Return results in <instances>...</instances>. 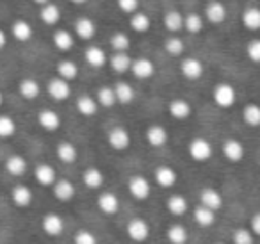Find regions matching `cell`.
I'll use <instances>...</instances> for the list:
<instances>
[{
    "instance_id": "603a6c76",
    "label": "cell",
    "mask_w": 260,
    "mask_h": 244,
    "mask_svg": "<svg viewBox=\"0 0 260 244\" xmlns=\"http://www.w3.org/2000/svg\"><path fill=\"white\" fill-rule=\"evenodd\" d=\"M4 168L11 176H23L27 173V168H29V162H27V159L23 155L13 154L6 159Z\"/></svg>"
},
{
    "instance_id": "b9f144b4",
    "label": "cell",
    "mask_w": 260,
    "mask_h": 244,
    "mask_svg": "<svg viewBox=\"0 0 260 244\" xmlns=\"http://www.w3.org/2000/svg\"><path fill=\"white\" fill-rule=\"evenodd\" d=\"M94 98H96L98 105H102V107H105V109H111L118 104V102H116L114 87L112 86H102L100 89L96 91V97Z\"/></svg>"
},
{
    "instance_id": "6da1fadb",
    "label": "cell",
    "mask_w": 260,
    "mask_h": 244,
    "mask_svg": "<svg viewBox=\"0 0 260 244\" xmlns=\"http://www.w3.org/2000/svg\"><path fill=\"white\" fill-rule=\"evenodd\" d=\"M212 100L219 109H230L237 100V91L230 82H219L212 89Z\"/></svg>"
},
{
    "instance_id": "ba28073f",
    "label": "cell",
    "mask_w": 260,
    "mask_h": 244,
    "mask_svg": "<svg viewBox=\"0 0 260 244\" xmlns=\"http://www.w3.org/2000/svg\"><path fill=\"white\" fill-rule=\"evenodd\" d=\"M203 72H205V66L194 55H189V57H184L180 63V73L185 77L187 80H200L203 77Z\"/></svg>"
},
{
    "instance_id": "74e56055",
    "label": "cell",
    "mask_w": 260,
    "mask_h": 244,
    "mask_svg": "<svg viewBox=\"0 0 260 244\" xmlns=\"http://www.w3.org/2000/svg\"><path fill=\"white\" fill-rule=\"evenodd\" d=\"M166 239L170 240V244H187L189 240V232L184 225L180 223H175L168 228L166 232Z\"/></svg>"
},
{
    "instance_id": "7402d4cb",
    "label": "cell",
    "mask_w": 260,
    "mask_h": 244,
    "mask_svg": "<svg viewBox=\"0 0 260 244\" xmlns=\"http://www.w3.org/2000/svg\"><path fill=\"white\" fill-rule=\"evenodd\" d=\"M52 191H54L55 200L62 201V203H66V201H72L73 198H75V193H77L73 182H70V180H66V178L57 180V182L52 186Z\"/></svg>"
},
{
    "instance_id": "e0dca14e",
    "label": "cell",
    "mask_w": 260,
    "mask_h": 244,
    "mask_svg": "<svg viewBox=\"0 0 260 244\" xmlns=\"http://www.w3.org/2000/svg\"><path fill=\"white\" fill-rule=\"evenodd\" d=\"M168 112H170L171 118L177 119V121H184V119H187L189 116L192 114V107L185 98H175V100H171L170 105H168Z\"/></svg>"
},
{
    "instance_id": "7a4b0ae2",
    "label": "cell",
    "mask_w": 260,
    "mask_h": 244,
    "mask_svg": "<svg viewBox=\"0 0 260 244\" xmlns=\"http://www.w3.org/2000/svg\"><path fill=\"white\" fill-rule=\"evenodd\" d=\"M128 193L138 201H145L152 194V184L145 175H132L128 178Z\"/></svg>"
},
{
    "instance_id": "8992f818",
    "label": "cell",
    "mask_w": 260,
    "mask_h": 244,
    "mask_svg": "<svg viewBox=\"0 0 260 244\" xmlns=\"http://www.w3.org/2000/svg\"><path fill=\"white\" fill-rule=\"evenodd\" d=\"M150 232L152 230H150L148 221L143 218L130 219L128 225H126V235L134 240V242H145V240H148Z\"/></svg>"
},
{
    "instance_id": "d6a6232c",
    "label": "cell",
    "mask_w": 260,
    "mask_h": 244,
    "mask_svg": "<svg viewBox=\"0 0 260 244\" xmlns=\"http://www.w3.org/2000/svg\"><path fill=\"white\" fill-rule=\"evenodd\" d=\"M162 23L168 33L177 34V33H180V30H184V15H182L180 11H177V9H171V11H168L166 15H164Z\"/></svg>"
},
{
    "instance_id": "f35d334b",
    "label": "cell",
    "mask_w": 260,
    "mask_h": 244,
    "mask_svg": "<svg viewBox=\"0 0 260 244\" xmlns=\"http://www.w3.org/2000/svg\"><path fill=\"white\" fill-rule=\"evenodd\" d=\"M242 121L248 127H251V129L260 127V105L255 104V102L244 105V109H242Z\"/></svg>"
},
{
    "instance_id": "11a10c76",
    "label": "cell",
    "mask_w": 260,
    "mask_h": 244,
    "mask_svg": "<svg viewBox=\"0 0 260 244\" xmlns=\"http://www.w3.org/2000/svg\"><path fill=\"white\" fill-rule=\"evenodd\" d=\"M2 104H4V95H2V91H0V107H2Z\"/></svg>"
},
{
    "instance_id": "f5cc1de1",
    "label": "cell",
    "mask_w": 260,
    "mask_h": 244,
    "mask_svg": "<svg viewBox=\"0 0 260 244\" xmlns=\"http://www.w3.org/2000/svg\"><path fill=\"white\" fill-rule=\"evenodd\" d=\"M34 4H38V6H45V4H48L50 0H32Z\"/></svg>"
},
{
    "instance_id": "9f6ffc18",
    "label": "cell",
    "mask_w": 260,
    "mask_h": 244,
    "mask_svg": "<svg viewBox=\"0 0 260 244\" xmlns=\"http://www.w3.org/2000/svg\"><path fill=\"white\" fill-rule=\"evenodd\" d=\"M216 244H224V242H216Z\"/></svg>"
},
{
    "instance_id": "7bdbcfd3",
    "label": "cell",
    "mask_w": 260,
    "mask_h": 244,
    "mask_svg": "<svg viewBox=\"0 0 260 244\" xmlns=\"http://www.w3.org/2000/svg\"><path fill=\"white\" fill-rule=\"evenodd\" d=\"M164 50H166L171 57H180L185 52V41L178 36H170L164 41Z\"/></svg>"
},
{
    "instance_id": "681fc988",
    "label": "cell",
    "mask_w": 260,
    "mask_h": 244,
    "mask_svg": "<svg viewBox=\"0 0 260 244\" xmlns=\"http://www.w3.org/2000/svg\"><path fill=\"white\" fill-rule=\"evenodd\" d=\"M116 6L125 15H134L139 11V0H116Z\"/></svg>"
},
{
    "instance_id": "484cf974",
    "label": "cell",
    "mask_w": 260,
    "mask_h": 244,
    "mask_svg": "<svg viewBox=\"0 0 260 244\" xmlns=\"http://www.w3.org/2000/svg\"><path fill=\"white\" fill-rule=\"evenodd\" d=\"M166 208L168 212H170L171 216H177V218H180V216H185L189 210V201L185 196H182V194H171L170 198H168L166 201Z\"/></svg>"
},
{
    "instance_id": "816d5d0a",
    "label": "cell",
    "mask_w": 260,
    "mask_h": 244,
    "mask_svg": "<svg viewBox=\"0 0 260 244\" xmlns=\"http://www.w3.org/2000/svg\"><path fill=\"white\" fill-rule=\"evenodd\" d=\"M6 45H8V34H6L4 29H0V50L6 48Z\"/></svg>"
},
{
    "instance_id": "f546056e",
    "label": "cell",
    "mask_w": 260,
    "mask_h": 244,
    "mask_svg": "<svg viewBox=\"0 0 260 244\" xmlns=\"http://www.w3.org/2000/svg\"><path fill=\"white\" fill-rule=\"evenodd\" d=\"M52 41H54V47L57 48L59 52H70L75 45V38L70 30L66 29H57L52 36Z\"/></svg>"
},
{
    "instance_id": "cb8c5ba5",
    "label": "cell",
    "mask_w": 260,
    "mask_h": 244,
    "mask_svg": "<svg viewBox=\"0 0 260 244\" xmlns=\"http://www.w3.org/2000/svg\"><path fill=\"white\" fill-rule=\"evenodd\" d=\"M11 34H13V38H15L16 41H20V43H27V41L32 40L34 29H32V25L27 22V20L18 18V20H15V22H13Z\"/></svg>"
},
{
    "instance_id": "bcb514c9",
    "label": "cell",
    "mask_w": 260,
    "mask_h": 244,
    "mask_svg": "<svg viewBox=\"0 0 260 244\" xmlns=\"http://www.w3.org/2000/svg\"><path fill=\"white\" fill-rule=\"evenodd\" d=\"M232 244H255V235L249 228H235L232 233Z\"/></svg>"
},
{
    "instance_id": "5b68a950",
    "label": "cell",
    "mask_w": 260,
    "mask_h": 244,
    "mask_svg": "<svg viewBox=\"0 0 260 244\" xmlns=\"http://www.w3.org/2000/svg\"><path fill=\"white\" fill-rule=\"evenodd\" d=\"M47 93L52 100L55 102H64L72 97V86H70L68 80L61 79V77H54V79L48 80L47 84Z\"/></svg>"
},
{
    "instance_id": "836d02e7",
    "label": "cell",
    "mask_w": 260,
    "mask_h": 244,
    "mask_svg": "<svg viewBox=\"0 0 260 244\" xmlns=\"http://www.w3.org/2000/svg\"><path fill=\"white\" fill-rule=\"evenodd\" d=\"M107 63L111 65L112 72L126 73V72H130V66H132V57H130L126 52H114Z\"/></svg>"
},
{
    "instance_id": "d6986e66",
    "label": "cell",
    "mask_w": 260,
    "mask_h": 244,
    "mask_svg": "<svg viewBox=\"0 0 260 244\" xmlns=\"http://www.w3.org/2000/svg\"><path fill=\"white\" fill-rule=\"evenodd\" d=\"M11 200L16 207L20 208H27L30 207L34 200V194H32V189L29 186H23V184H18L11 189Z\"/></svg>"
},
{
    "instance_id": "2e32d148",
    "label": "cell",
    "mask_w": 260,
    "mask_h": 244,
    "mask_svg": "<svg viewBox=\"0 0 260 244\" xmlns=\"http://www.w3.org/2000/svg\"><path fill=\"white\" fill-rule=\"evenodd\" d=\"M145 137H146V141H148L150 146H153V148L164 146V144L170 141V134H168L166 127L157 125V123H153V125H150L148 129H146Z\"/></svg>"
},
{
    "instance_id": "ab89813d",
    "label": "cell",
    "mask_w": 260,
    "mask_h": 244,
    "mask_svg": "<svg viewBox=\"0 0 260 244\" xmlns=\"http://www.w3.org/2000/svg\"><path fill=\"white\" fill-rule=\"evenodd\" d=\"M205 27V18L200 13H189L184 15V30L189 34H200Z\"/></svg>"
},
{
    "instance_id": "44dd1931",
    "label": "cell",
    "mask_w": 260,
    "mask_h": 244,
    "mask_svg": "<svg viewBox=\"0 0 260 244\" xmlns=\"http://www.w3.org/2000/svg\"><path fill=\"white\" fill-rule=\"evenodd\" d=\"M96 205L105 216H114L119 210V198L114 193H111V191H105V193H100Z\"/></svg>"
},
{
    "instance_id": "4316f807",
    "label": "cell",
    "mask_w": 260,
    "mask_h": 244,
    "mask_svg": "<svg viewBox=\"0 0 260 244\" xmlns=\"http://www.w3.org/2000/svg\"><path fill=\"white\" fill-rule=\"evenodd\" d=\"M82 182L87 189H100L105 182V175L100 168L91 166V168H87L86 171L82 173Z\"/></svg>"
},
{
    "instance_id": "ee69618b",
    "label": "cell",
    "mask_w": 260,
    "mask_h": 244,
    "mask_svg": "<svg viewBox=\"0 0 260 244\" xmlns=\"http://www.w3.org/2000/svg\"><path fill=\"white\" fill-rule=\"evenodd\" d=\"M16 134V121L9 114H0V137L9 139Z\"/></svg>"
},
{
    "instance_id": "ffe728a7",
    "label": "cell",
    "mask_w": 260,
    "mask_h": 244,
    "mask_svg": "<svg viewBox=\"0 0 260 244\" xmlns=\"http://www.w3.org/2000/svg\"><path fill=\"white\" fill-rule=\"evenodd\" d=\"M84 59H86V63L91 66V68H104L105 65H107V54H105V50L102 47H98V45H91V47H87L86 50H84Z\"/></svg>"
},
{
    "instance_id": "4fadbf2b",
    "label": "cell",
    "mask_w": 260,
    "mask_h": 244,
    "mask_svg": "<svg viewBox=\"0 0 260 244\" xmlns=\"http://www.w3.org/2000/svg\"><path fill=\"white\" fill-rule=\"evenodd\" d=\"M221 151H223L224 159H226V161H230V162H234V164L241 162L242 159H244V155H246L244 144H242L239 139H226L223 143Z\"/></svg>"
},
{
    "instance_id": "f6af8a7d",
    "label": "cell",
    "mask_w": 260,
    "mask_h": 244,
    "mask_svg": "<svg viewBox=\"0 0 260 244\" xmlns=\"http://www.w3.org/2000/svg\"><path fill=\"white\" fill-rule=\"evenodd\" d=\"M109 45L114 52H128L130 48V38L125 33H114L109 38Z\"/></svg>"
},
{
    "instance_id": "4dcf8cb0",
    "label": "cell",
    "mask_w": 260,
    "mask_h": 244,
    "mask_svg": "<svg viewBox=\"0 0 260 244\" xmlns=\"http://www.w3.org/2000/svg\"><path fill=\"white\" fill-rule=\"evenodd\" d=\"M18 93L22 95L25 100H36V98L40 97V93H41V86H40V82H38L36 79H30V77H27V79L20 80Z\"/></svg>"
},
{
    "instance_id": "db71d44e",
    "label": "cell",
    "mask_w": 260,
    "mask_h": 244,
    "mask_svg": "<svg viewBox=\"0 0 260 244\" xmlns=\"http://www.w3.org/2000/svg\"><path fill=\"white\" fill-rule=\"evenodd\" d=\"M72 4H77V6H82V4H86L87 0H70Z\"/></svg>"
},
{
    "instance_id": "9c48e42d",
    "label": "cell",
    "mask_w": 260,
    "mask_h": 244,
    "mask_svg": "<svg viewBox=\"0 0 260 244\" xmlns=\"http://www.w3.org/2000/svg\"><path fill=\"white\" fill-rule=\"evenodd\" d=\"M130 72H132V75H134L138 80H148L155 75V65H153V61L148 57L132 59Z\"/></svg>"
},
{
    "instance_id": "7dc6e473",
    "label": "cell",
    "mask_w": 260,
    "mask_h": 244,
    "mask_svg": "<svg viewBox=\"0 0 260 244\" xmlns=\"http://www.w3.org/2000/svg\"><path fill=\"white\" fill-rule=\"evenodd\" d=\"M73 244H98V237L91 230L82 228L73 235Z\"/></svg>"
},
{
    "instance_id": "5bb4252c",
    "label": "cell",
    "mask_w": 260,
    "mask_h": 244,
    "mask_svg": "<svg viewBox=\"0 0 260 244\" xmlns=\"http://www.w3.org/2000/svg\"><path fill=\"white\" fill-rule=\"evenodd\" d=\"M61 116L59 112L52 111V109H43V111L38 112V125L41 127L47 132H55V130L61 129Z\"/></svg>"
},
{
    "instance_id": "9a60e30c",
    "label": "cell",
    "mask_w": 260,
    "mask_h": 244,
    "mask_svg": "<svg viewBox=\"0 0 260 244\" xmlns=\"http://www.w3.org/2000/svg\"><path fill=\"white\" fill-rule=\"evenodd\" d=\"M223 196H221V193L217 189H214V187H205V189H202V193H200V205H203V207L210 208V210L217 212L223 208Z\"/></svg>"
},
{
    "instance_id": "277c9868",
    "label": "cell",
    "mask_w": 260,
    "mask_h": 244,
    "mask_svg": "<svg viewBox=\"0 0 260 244\" xmlns=\"http://www.w3.org/2000/svg\"><path fill=\"white\" fill-rule=\"evenodd\" d=\"M107 143H109V146H111L112 150L125 151L126 148L130 146V143H132V139H130V132L121 125L112 127V129L109 130V134H107Z\"/></svg>"
},
{
    "instance_id": "83f0119b",
    "label": "cell",
    "mask_w": 260,
    "mask_h": 244,
    "mask_svg": "<svg viewBox=\"0 0 260 244\" xmlns=\"http://www.w3.org/2000/svg\"><path fill=\"white\" fill-rule=\"evenodd\" d=\"M40 20L45 23V25H50V27L57 25V23L61 22V9H59V6L57 4H52V2L41 6Z\"/></svg>"
},
{
    "instance_id": "60d3db41",
    "label": "cell",
    "mask_w": 260,
    "mask_h": 244,
    "mask_svg": "<svg viewBox=\"0 0 260 244\" xmlns=\"http://www.w3.org/2000/svg\"><path fill=\"white\" fill-rule=\"evenodd\" d=\"M242 25L248 30H260V9L258 8H246L242 11Z\"/></svg>"
},
{
    "instance_id": "d590c367",
    "label": "cell",
    "mask_w": 260,
    "mask_h": 244,
    "mask_svg": "<svg viewBox=\"0 0 260 244\" xmlns=\"http://www.w3.org/2000/svg\"><path fill=\"white\" fill-rule=\"evenodd\" d=\"M150 27H152V20H150V16L146 13L138 11L134 15H130V29L134 30V33L145 34L150 30Z\"/></svg>"
},
{
    "instance_id": "d4e9b609",
    "label": "cell",
    "mask_w": 260,
    "mask_h": 244,
    "mask_svg": "<svg viewBox=\"0 0 260 244\" xmlns=\"http://www.w3.org/2000/svg\"><path fill=\"white\" fill-rule=\"evenodd\" d=\"M75 107H77V111H79L80 116H84V118H91V116H96L98 107H100V105H98V102L94 97L82 95V97L77 98Z\"/></svg>"
},
{
    "instance_id": "3957f363",
    "label": "cell",
    "mask_w": 260,
    "mask_h": 244,
    "mask_svg": "<svg viewBox=\"0 0 260 244\" xmlns=\"http://www.w3.org/2000/svg\"><path fill=\"white\" fill-rule=\"evenodd\" d=\"M187 151H189V155H191L192 161L205 162L214 155V146L209 139H205V137H194V139H191V143H189Z\"/></svg>"
},
{
    "instance_id": "e575fe53",
    "label": "cell",
    "mask_w": 260,
    "mask_h": 244,
    "mask_svg": "<svg viewBox=\"0 0 260 244\" xmlns=\"http://www.w3.org/2000/svg\"><path fill=\"white\" fill-rule=\"evenodd\" d=\"M192 218H194V223L202 228H209L216 223V212L210 210V208L203 207V205H198L192 210Z\"/></svg>"
},
{
    "instance_id": "f907efd6",
    "label": "cell",
    "mask_w": 260,
    "mask_h": 244,
    "mask_svg": "<svg viewBox=\"0 0 260 244\" xmlns=\"http://www.w3.org/2000/svg\"><path fill=\"white\" fill-rule=\"evenodd\" d=\"M249 230L255 237H260V212H255L249 219Z\"/></svg>"
},
{
    "instance_id": "8d00e7d4",
    "label": "cell",
    "mask_w": 260,
    "mask_h": 244,
    "mask_svg": "<svg viewBox=\"0 0 260 244\" xmlns=\"http://www.w3.org/2000/svg\"><path fill=\"white\" fill-rule=\"evenodd\" d=\"M55 68H57V77L68 80V82L75 80L77 75H79V66H77V63H73L72 59H62V61L57 63Z\"/></svg>"
},
{
    "instance_id": "30bf717a",
    "label": "cell",
    "mask_w": 260,
    "mask_h": 244,
    "mask_svg": "<svg viewBox=\"0 0 260 244\" xmlns=\"http://www.w3.org/2000/svg\"><path fill=\"white\" fill-rule=\"evenodd\" d=\"M41 228L48 237H59L64 232V219L57 212H48L41 219Z\"/></svg>"
},
{
    "instance_id": "c3c4849f",
    "label": "cell",
    "mask_w": 260,
    "mask_h": 244,
    "mask_svg": "<svg viewBox=\"0 0 260 244\" xmlns=\"http://www.w3.org/2000/svg\"><path fill=\"white\" fill-rule=\"evenodd\" d=\"M246 55H248V59L251 63L260 65V40L258 38H255V40H251L246 45Z\"/></svg>"
},
{
    "instance_id": "1f68e13d",
    "label": "cell",
    "mask_w": 260,
    "mask_h": 244,
    "mask_svg": "<svg viewBox=\"0 0 260 244\" xmlns=\"http://www.w3.org/2000/svg\"><path fill=\"white\" fill-rule=\"evenodd\" d=\"M114 87V95H116V102H118L119 105H128L134 102L136 98V89L132 84L128 82H118Z\"/></svg>"
},
{
    "instance_id": "ac0fdd59",
    "label": "cell",
    "mask_w": 260,
    "mask_h": 244,
    "mask_svg": "<svg viewBox=\"0 0 260 244\" xmlns=\"http://www.w3.org/2000/svg\"><path fill=\"white\" fill-rule=\"evenodd\" d=\"M153 178H155L157 186H160L162 189H171L178 182V173L171 166H159L155 169Z\"/></svg>"
},
{
    "instance_id": "f1b7e54d",
    "label": "cell",
    "mask_w": 260,
    "mask_h": 244,
    "mask_svg": "<svg viewBox=\"0 0 260 244\" xmlns=\"http://www.w3.org/2000/svg\"><path fill=\"white\" fill-rule=\"evenodd\" d=\"M55 154H57V159L62 162V164H73L79 157V150L73 143L70 141H62V143L57 144L55 148Z\"/></svg>"
},
{
    "instance_id": "52a82bcc",
    "label": "cell",
    "mask_w": 260,
    "mask_h": 244,
    "mask_svg": "<svg viewBox=\"0 0 260 244\" xmlns=\"http://www.w3.org/2000/svg\"><path fill=\"white\" fill-rule=\"evenodd\" d=\"M203 15H205V20L212 25H221L224 23L228 16V11H226V6L219 0H210L207 2L205 9H203Z\"/></svg>"
},
{
    "instance_id": "7c38bea8",
    "label": "cell",
    "mask_w": 260,
    "mask_h": 244,
    "mask_svg": "<svg viewBox=\"0 0 260 244\" xmlns=\"http://www.w3.org/2000/svg\"><path fill=\"white\" fill-rule=\"evenodd\" d=\"M73 30H75V36L82 41H89L96 36V23L94 20L87 18V16H80L73 23Z\"/></svg>"
},
{
    "instance_id": "8fae6325",
    "label": "cell",
    "mask_w": 260,
    "mask_h": 244,
    "mask_svg": "<svg viewBox=\"0 0 260 244\" xmlns=\"http://www.w3.org/2000/svg\"><path fill=\"white\" fill-rule=\"evenodd\" d=\"M34 178L40 186L43 187H52L55 182H57V171L52 164L48 162H41L34 168Z\"/></svg>"
}]
</instances>
